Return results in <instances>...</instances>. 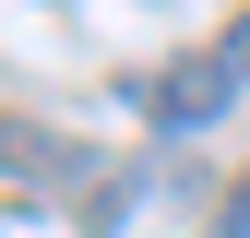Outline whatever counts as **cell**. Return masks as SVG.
I'll use <instances>...</instances> for the list:
<instances>
[{
  "label": "cell",
  "mask_w": 250,
  "mask_h": 238,
  "mask_svg": "<svg viewBox=\"0 0 250 238\" xmlns=\"http://www.w3.org/2000/svg\"><path fill=\"white\" fill-rule=\"evenodd\" d=\"M238 96H250V83L227 72V48H191V60H167V72L143 83V119H155V131H214Z\"/></svg>",
  "instance_id": "obj_1"
},
{
  "label": "cell",
  "mask_w": 250,
  "mask_h": 238,
  "mask_svg": "<svg viewBox=\"0 0 250 238\" xmlns=\"http://www.w3.org/2000/svg\"><path fill=\"white\" fill-rule=\"evenodd\" d=\"M214 48H227V72L250 83V12H238V24H227V36H214Z\"/></svg>",
  "instance_id": "obj_3"
},
{
  "label": "cell",
  "mask_w": 250,
  "mask_h": 238,
  "mask_svg": "<svg viewBox=\"0 0 250 238\" xmlns=\"http://www.w3.org/2000/svg\"><path fill=\"white\" fill-rule=\"evenodd\" d=\"M203 238H250V191H227V215H214Z\"/></svg>",
  "instance_id": "obj_4"
},
{
  "label": "cell",
  "mask_w": 250,
  "mask_h": 238,
  "mask_svg": "<svg viewBox=\"0 0 250 238\" xmlns=\"http://www.w3.org/2000/svg\"><path fill=\"white\" fill-rule=\"evenodd\" d=\"M0 167H24V178H72V143H48V131H0Z\"/></svg>",
  "instance_id": "obj_2"
}]
</instances>
